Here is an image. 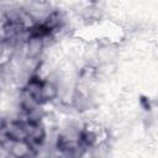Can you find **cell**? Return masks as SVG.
<instances>
[{
    "instance_id": "6",
    "label": "cell",
    "mask_w": 158,
    "mask_h": 158,
    "mask_svg": "<svg viewBox=\"0 0 158 158\" xmlns=\"http://www.w3.org/2000/svg\"><path fill=\"white\" fill-rule=\"evenodd\" d=\"M0 156H9L6 139H1V138H0Z\"/></svg>"
},
{
    "instance_id": "1",
    "label": "cell",
    "mask_w": 158,
    "mask_h": 158,
    "mask_svg": "<svg viewBox=\"0 0 158 158\" xmlns=\"http://www.w3.org/2000/svg\"><path fill=\"white\" fill-rule=\"evenodd\" d=\"M26 121V139L35 147L42 146L47 137V131L41 120H25Z\"/></svg>"
},
{
    "instance_id": "4",
    "label": "cell",
    "mask_w": 158,
    "mask_h": 158,
    "mask_svg": "<svg viewBox=\"0 0 158 158\" xmlns=\"http://www.w3.org/2000/svg\"><path fill=\"white\" fill-rule=\"evenodd\" d=\"M44 40L43 37L38 36H28L26 38V57L28 58H38L44 48Z\"/></svg>"
},
{
    "instance_id": "3",
    "label": "cell",
    "mask_w": 158,
    "mask_h": 158,
    "mask_svg": "<svg viewBox=\"0 0 158 158\" xmlns=\"http://www.w3.org/2000/svg\"><path fill=\"white\" fill-rule=\"evenodd\" d=\"M42 81L43 79H41L38 75L32 74L28 77V79L26 80V84L23 86V90L40 105H42Z\"/></svg>"
},
{
    "instance_id": "5",
    "label": "cell",
    "mask_w": 158,
    "mask_h": 158,
    "mask_svg": "<svg viewBox=\"0 0 158 158\" xmlns=\"http://www.w3.org/2000/svg\"><path fill=\"white\" fill-rule=\"evenodd\" d=\"M59 95V88L58 85L51 80V79H43L42 81V102H48Z\"/></svg>"
},
{
    "instance_id": "2",
    "label": "cell",
    "mask_w": 158,
    "mask_h": 158,
    "mask_svg": "<svg viewBox=\"0 0 158 158\" xmlns=\"http://www.w3.org/2000/svg\"><path fill=\"white\" fill-rule=\"evenodd\" d=\"M9 156L12 157H28L35 154V147L27 139L20 141H6Z\"/></svg>"
}]
</instances>
